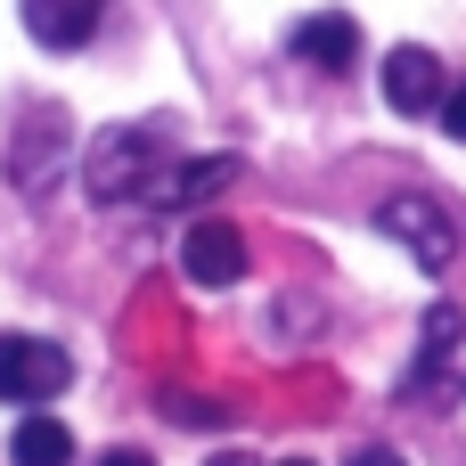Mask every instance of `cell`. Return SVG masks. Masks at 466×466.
I'll return each mask as SVG.
<instances>
[{"label":"cell","mask_w":466,"mask_h":466,"mask_svg":"<svg viewBox=\"0 0 466 466\" xmlns=\"http://www.w3.org/2000/svg\"><path fill=\"white\" fill-rule=\"evenodd\" d=\"M442 90H451V74H442L434 49H418V41L385 49V106H393V115H434Z\"/></svg>","instance_id":"obj_4"},{"label":"cell","mask_w":466,"mask_h":466,"mask_svg":"<svg viewBox=\"0 0 466 466\" xmlns=\"http://www.w3.org/2000/svg\"><path fill=\"white\" fill-rule=\"evenodd\" d=\"M229 180H238V156H188V164H164V172H156L147 205H164V213H188V205H213Z\"/></svg>","instance_id":"obj_7"},{"label":"cell","mask_w":466,"mask_h":466,"mask_svg":"<svg viewBox=\"0 0 466 466\" xmlns=\"http://www.w3.org/2000/svg\"><path fill=\"white\" fill-rule=\"evenodd\" d=\"M287 466H311V459H287Z\"/></svg>","instance_id":"obj_17"},{"label":"cell","mask_w":466,"mask_h":466,"mask_svg":"<svg viewBox=\"0 0 466 466\" xmlns=\"http://www.w3.org/2000/svg\"><path fill=\"white\" fill-rule=\"evenodd\" d=\"M156 172H164V139H156L147 123H115V131H98L90 156H82V188H90V205L147 197Z\"/></svg>","instance_id":"obj_1"},{"label":"cell","mask_w":466,"mask_h":466,"mask_svg":"<svg viewBox=\"0 0 466 466\" xmlns=\"http://www.w3.org/2000/svg\"><path fill=\"white\" fill-rule=\"evenodd\" d=\"M98 466H156L147 451H98Z\"/></svg>","instance_id":"obj_15"},{"label":"cell","mask_w":466,"mask_h":466,"mask_svg":"<svg viewBox=\"0 0 466 466\" xmlns=\"http://www.w3.org/2000/svg\"><path fill=\"white\" fill-rule=\"evenodd\" d=\"M352 466H410L401 451H385V442H369V451H352Z\"/></svg>","instance_id":"obj_14"},{"label":"cell","mask_w":466,"mask_h":466,"mask_svg":"<svg viewBox=\"0 0 466 466\" xmlns=\"http://www.w3.org/2000/svg\"><path fill=\"white\" fill-rule=\"evenodd\" d=\"M459 336H466V319L451 311V303H434V311H426V369H434V360H451V352H459Z\"/></svg>","instance_id":"obj_11"},{"label":"cell","mask_w":466,"mask_h":466,"mask_svg":"<svg viewBox=\"0 0 466 466\" xmlns=\"http://www.w3.org/2000/svg\"><path fill=\"white\" fill-rule=\"evenodd\" d=\"M180 270H188V287H238V279H246V238H238L229 221H188Z\"/></svg>","instance_id":"obj_6"},{"label":"cell","mask_w":466,"mask_h":466,"mask_svg":"<svg viewBox=\"0 0 466 466\" xmlns=\"http://www.w3.org/2000/svg\"><path fill=\"white\" fill-rule=\"evenodd\" d=\"M8 466H74V426L66 418H16V434H8Z\"/></svg>","instance_id":"obj_10"},{"label":"cell","mask_w":466,"mask_h":466,"mask_svg":"<svg viewBox=\"0 0 466 466\" xmlns=\"http://www.w3.org/2000/svg\"><path fill=\"white\" fill-rule=\"evenodd\" d=\"M295 57L319 66V74H352V66H360V25H352L344 8L303 16V25H295Z\"/></svg>","instance_id":"obj_8"},{"label":"cell","mask_w":466,"mask_h":466,"mask_svg":"<svg viewBox=\"0 0 466 466\" xmlns=\"http://www.w3.org/2000/svg\"><path fill=\"white\" fill-rule=\"evenodd\" d=\"M16 16H25V33H33L41 49H82V41L98 33L106 0H16Z\"/></svg>","instance_id":"obj_9"},{"label":"cell","mask_w":466,"mask_h":466,"mask_svg":"<svg viewBox=\"0 0 466 466\" xmlns=\"http://www.w3.org/2000/svg\"><path fill=\"white\" fill-rule=\"evenodd\" d=\"M377 229H385L393 246H410L418 270H451V262H459V229H451V213H442L434 197H418V188L385 197V205H377Z\"/></svg>","instance_id":"obj_2"},{"label":"cell","mask_w":466,"mask_h":466,"mask_svg":"<svg viewBox=\"0 0 466 466\" xmlns=\"http://www.w3.org/2000/svg\"><path fill=\"white\" fill-rule=\"evenodd\" d=\"M74 385V360L41 336H0V401L16 410H49L57 393Z\"/></svg>","instance_id":"obj_3"},{"label":"cell","mask_w":466,"mask_h":466,"mask_svg":"<svg viewBox=\"0 0 466 466\" xmlns=\"http://www.w3.org/2000/svg\"><path fill=\"white\" fill-rule=\"evenodd\" d=\"M57 164H66V115L57 106H33L25 131H16V147H8V180L25 197H49V172Z\"/></svg>","instance_id":"obj_5"},{"label":"cell","mask_w":466,"mask_h":466,"mask_svg":"<svg viewBox=\"0 0 466 466\" xmlns=\"http://www.w3.org/2000/svg\"><path fill=\"white\" fill-rule=\"evenodd\" d=\"M164 410H172L180 426H229V410H221V401H188V393H164Z\"/></svg>","instance_id":"obj_12"},{"label":"cell","mask_w":466,"mask_h":466,"mask_svg":"<svg viewBox=\"0 0 466 466\" xmlns=\"http://www.w3.org/2000/svg\"><path fill=\"white\" fill-rule=\"evenodd\" d=\"M213 466H254V459H238V451H229V459H213Z\"/></svg>","instance_id":"obj_16"},{"label":"cell","mask_w":466,"mask_h":466,"mask_svg":"<svg viewBox=\"0 0 466 466\" xmlns=\"http://www.w3.org/2000/svg\"><path fill=\"white\" fill-rule=\"evenodd\" d=\"M434 115H442V131H451V139H466V82L442 90V106H434Z\"/></svg>","instance_id":"obj_13"}]
</instances>
